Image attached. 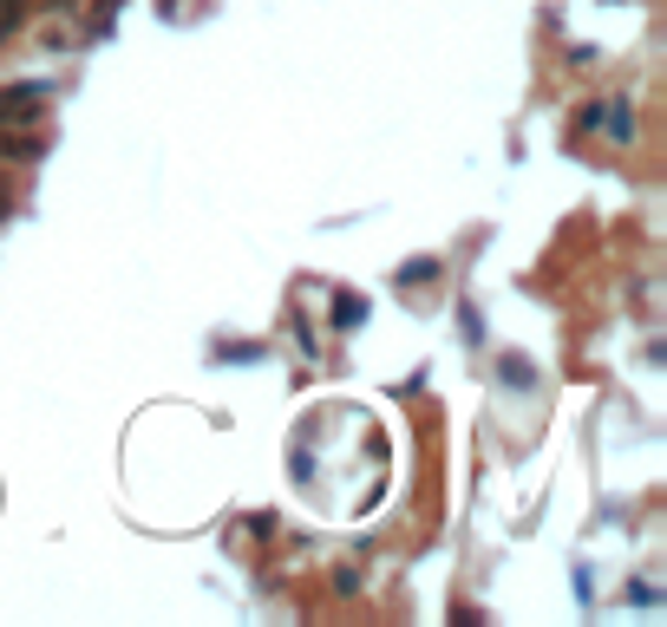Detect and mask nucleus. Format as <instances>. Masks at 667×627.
Wrapping results in <instances>:
<instances>
[{"label":"nucleus","instance_id":"f257e3e1","mask_svg":"<svg viewBox=\"0 0 667 627\" xmlns=\"http://www.w3.org/2000/svg\"><path fill=\"white\" fill-rule=\"evenodd\" d=\"M576 132H608V138H635V112L622 105V98H590L583 112H576Z\"/></svg>","mask_w":667,"mask_h":627},{"label":"nucleus","instance_id":"f03ea898","mask_svg":"<svg viewBox=\"0 0 667 627\" xmlns=\"http://www.w3.org/2000/svg\"><path fill=\"white\" fill-rule=\"evenodd\" d=\"M40 112H46V92L40 85H7L0 92V132L7 125H40Z\"/></svg>","mask_w":667,"mask_h":627},{"label":"nucleus","instance_id":"7ed1b4c3","mask_svg":"<svg viewBox=\"0 0 667 627\" xmlns=\"http://www.w3.org/2000/svg\"><path fill=\"white\" fill-rule=\"evenodd\" d=\"M0 150H7V157H13V164H33V157H40V150H46V144H40V138H27V132H20V125H7V132H0Z\"/></svg>","mask_w":667,"mask_h":627},{"label":"nucleus","instance_id":"20e7f679","mask_svg":"<svg viewBox=\"0 0 667 627\" xmlns=\"http://www.w3.org/2000/svg\"><path fill=\"white\" fill-rule=\"evenodd\" d=\"M20 7H27V0H0V40H7L13 27H20Z\"/></svg>","mask_w":667,"mask_h":627},{"label":"nucleus","instance_id":"39448f33","mask_svg":"<svg viewBox=\"0 0 667 627\" xmlns=\"http://www.w3.org/2000/svg\"><path fill=\"white\" fill-rule=\"evenodd\" d=\"M13 203H20V190H13V177H7V170H0V222H7V216H13Z\"/></svg>","mask_w":667,"mask_h":627}]
</instances>
